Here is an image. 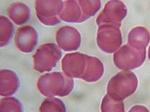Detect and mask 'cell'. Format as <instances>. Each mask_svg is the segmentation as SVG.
Returning a JSON list of instances; mask_svg holds the SVG:
<instances>
[{
    "label": "cell",
    "instance_id": "6da1fadb",
    "mask_svg": "<svg viewBox=\"0 0 150 112\" xmlns=\"http://www.w3.org/2000/svg\"><path fill=\"white\" fill-rule=\"evenodd\" d=\"M37 86L40 92L45 97H63L72 91L74 81L64 73L55 71L40 77Z\"/></svg>",
    "mask_w": 150,
    "mask_h": 112
},
{
    "label": "cell",
    "instance_id": "7a4b0ae2",
    "mask_svg": "<svg viewBox=\"0 0 150 112\" xmlns=\"http://www.w3.org/2000/svg\"><path fill=\"white\" fill-rule=\"evenodd\" d=\"M137 85L138 80L134 73L121 71L109 81L107 94L116 100L123 101L135 92Z\"/></svg>",
    "mask_w": 150,
    "mask_h": 112
},
{
    "label": "cell",
    "instance_id": "3957f363",
    "mask_svg": "<svg viewBox=\"0 0 150 112\" xmlns=\"http://www.w3.org/2000/svg\"><path fill=\"white\" fill-rule=\"evenodd\" d=\"M146 51H139L131 46L124 44L114 54L115 66L123 71H130L142 66L146 59Z\"/></svg>",
    "mask_w": 150,
    "mask_h": 112
},
{
    "label": "cell",
    "instance_id": "277c9868",
    "mask_svg": "<svg viewBox=\"0 0 150 112\" xmlns=\"http://www.w3.org/2000/svg\"><path fill=\"white\" fill-rule=\"evenodd\" d=\"M61 56V51L57 45L54 43L44 44L36 50L33 55L34 68L40 73L51 71Z\"/></svg>",
    "mask_w": 150,
    "mask_h": 112
},
{
    "label": "cell",
    "instance_id": "5b68a950",
    "mask_svg": "<svg viewBox=\"0 0 150 112\" xmlns=\"http://www.w3.org/2000/svg\"><path fill=\"white\" fill-rule=\"evenodd\" d=\"M96 39L99 48L107 54L115 53L122 42L120 27L113 24L104 23L98 26Z\"/></svg>",
    "mask_w": 150,
    "mask_h": 112
},
{
    "label": "cell",
    "instance_id": "8992f818",
    "mask_svg": "<svg viewBox=\"0 0 150 112\" xmlns=\"http://www.w3.org/2000/svg\"><path fill=\"white\" fill-rule=\"evenodd\" d=\"M61 0H37L35 11L37 18L45 25L54 26L61 22L59 15L63 10Z\"/></svg>",
    "mask_w": 150,
    "mask_h": 112
},
{
    "label": "cell",
    "instance_id": "52a82bcc",
    "mask_svg": "<svg viewBox=\"0 0 150 112\" xmlns=\"http://www.w3.org/2000/svg\"><path fill=\"white\" fill-rule=\"evenodd\" d=\"M127 14V7L122 1L111 0L106 3L103 9L98 15L96 23L98 26L104 23L113 24L120 28L121 22Z\"/></svg>",
    "mask_w": 150,
    "mask_h": 112
},
{
    "label": "cell",
    "instance_id": "ba28073f",
    "mask_svg": "<svg viewBox=\"0 0 150 112\" xmlns=\"http://www.w3.org/2000/svg\"><path fill=\"white\" fill-rule=\"evenodd\" d=\"M88 55L81 52L66 54L61 61V68L67 76L82 79L86 71Z\"/></svg>",
    "mask_w": 150,
    "mask_h": 112
},
{
    "label": "cell",
    "instance_id": "9c48e42d",
    "mask_svg": "<svg viewBox=\"0 0 150 112\" xmlns=\"http://www.w3.org/2000/svg\"><path fill=\"white\" fill-rule=\"evenodd\" d=\"M56 41L58 47L64 51L71 52L76 51L80 47L81 36L75 28L64 26L57 32Z\"/></svg>",
    "mask_w": 150,
    "mask_h": 112
},
{
    "label": "cell",
    "instance_id": "30bf717a",
    "mask_svg": "<svg viewBox=\"0 0 150 112\" xmlns=\"http://www.w3.org/2000/svg\"><path fill=\"white\" fill-rule=\"evenodd\" d=\"M15 42L21 51L30 53L34 51L38 43V34L31 25L22 26L16 31Z\"/></svg>",
    "mask_w": 150,
    "mask_h": 112
},
{
    "label": "cell",
    "instance_id": "8fae6325",
    "mask_svg": "<svg viewBox=\"0 0 150 112\" xmlns=\"http://www.w3.org/2000/svg\"><path fill=\"white\" fill-rule=\"evenodd\" d=\"M19 80L16 73L8 69L0 71V95L9 97L13 95L19 87Z\"/></svg>",
    "mask_w": 150,
    "mask_h": 112
},
{
    "label": "cell",
    "instance_id": "7c38bea8",
    "mask_svg": "<svg viewBox=\"0 0 150 112\" xmlns=\"http://www.w3.org/2000/svg\"><path fill=\"white\" fill-rule=\"evenodd\" d=\"M149 42V31L144 27H136L132 29L128 34V44L139 51H146Z\"/></svg>",
    "mask_w": 150,
    "mask_h": 112
},
{
    "label": "cell",
    "instance_id": "4fadbf2b",
    "mask_svg": "<svg viewBox=\"0 0 150 112\" xmlns=\"http://www.w3.org/2000/svg\"><path fill=\"white\" fill-rule=\"evenodd\" d=\"M104 73V66L101 61L95 56H89L86 71L82 80L93 83L98 81Z\"/></svg>",
    "mask_w": 150,
    "mask_h": 112
},
{
    "label": "cell",
    "instance_id": "5bb4252c",
    "mask_svg": "<svg viewBox=\"0 0 150 112\" xmlns=\"http://www.w3.org/2000/svg\"><path fill=\"white\" fill-rule=\"evenodd\" d=\"M61 20L69 23H81L82 11L78 1L67 0L64 2V7L59 15Z\"/></svg>",
    "mask_w": 150,
    "mask_h": 112
},
{
    "label": "cell",
    "instance_id": "9a60e30c",
    "mask_svg": "<svg viewBox=\"0 0 150 112\" xmlns=\"http://www.w3.org/2000/svg\"><path fill=\"white\" fill-rule=\"evenodd\" d=\"M8 15L10 19L18 25L25 23L31 17L29 7L22 3L12 4L8 9Z\"/></svg>",
    "mask_w": 150,
    "mask_h": 112
},
{
    "label": "cell",
    "instance_id": "2e32d148",
    "mask_svg": "<svg viewBox=\"0 0 150 112\" xmlns=\"http://www.w3.org/2000/svg\"><path fill=\"white\" fill-rule=\"evenodd\" d=\"M78 1L82 11L81 23L95 15L101 7V2L99 0H79Z\"/></svg>",
    "mask_w": 150,
    "mask_h": 112
},
{
    "label": "cell",
    "instance_id": "e0dca14e",
    "mask_svg": "<svg viewBox=\"0 0 150 112\" xmlns=\"http://www.w3.org/2000/svg\"><path fill=\"white\" fill-rule=\"evenodd\" d=\"M13 23L6 17L0 16V46L4 47L10 42L14 32Z\"/></svg>",
    "mask_w": 150,
    "mask_h": 112
},
{
    "label": "cell",
    "instance_id": "ac0fdd59",
    "mask_svg": "<svg viewBox=\"0 0 150 112\" xmlns=\"http://www.w3.org/2000/svg\"><path fill=\"white\" fill-rule=\"evenodd\" d=\"M40 112H66V106L59 99L54 97L46 98L42 103Z\"/></svg>",
    "mask_w": 150,
    "mask_h": 112
},
{
    "label": "cell",
    "instance_id": "d6986e66",
    "mask_svg": "<svg viewBox=\"0 0 150 112\" xmlns=\"http://www.w3.org/2000/svg\"><path fill=\"white\" fill-rule=\"evenodd\" d=\"M101 112H126L123 101L116 100L108 94L103 97L100 107Z\"/></svg>",
    "mask_w": 150,
    "mask_h": 112
},
{
    "label": "cell",
    "instance_id": "ffe728a7",
    "mask_svg": "<svg viewBox=\"0 0 150 112\" xmlns=\"http://www.w3.org/2000/svg\"><path fill=\"white\" fill-rule=\"evenodd\" d=\"M0 112H23L22 106L15 97L3 98L0 103Z\"/></svg>",
    "mask_w": 150,
    "mask_h": 112
},
{
    "label": "cell",
    "instance_id": "44dd1931",
    "mask_svg": "<svg viewBox=\"0 0 150 112\" xmlns=\"http://www.w3.org/2000/svg\"><path fill=\"white\" fill-rule=\"evenodd\" d=\"M128 112H149V111L144 106L135 105L131 107Z\"/></svg>",
    "mask_w": 150,
    "mask_h": 112
},
{
    "label": "cell",
    "instance_id": "7402d4cb",
    "mask_svg": "<svg viewBox=\"0 0 150 112\" xmlns=\"http://www.w3.org/2000/svg\"><path fill=\"white\" fill-rule=\"evenodd\" d=\"M148 58L150 60V46L148 48Z\"/></svg>",
    "mask_w": 150,
    "mask_h": 112
}]
</instances>
